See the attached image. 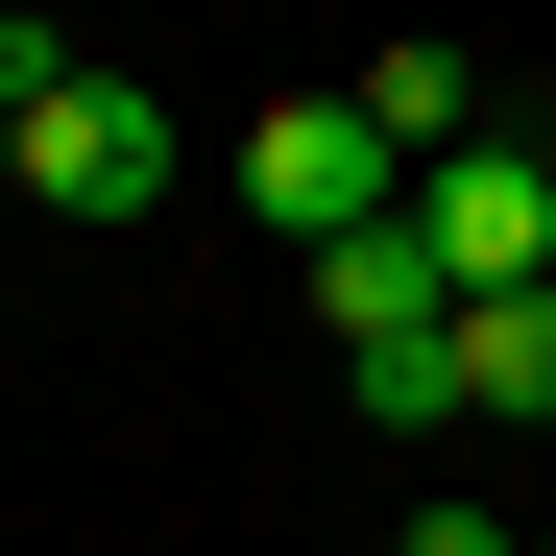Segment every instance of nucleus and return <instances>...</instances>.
Returning <instances> with one entry per match:
<instances>
[{
  "instance_id": "1",
  "label": "nucleus",
  "mask_w": 556,
  "mask_h": 556,
  "mask_svg": "<svg viewBox=\"0 0 556 556\" xmlns=\"http://www.w3.org/2000/svg\"><path fill=\"white\" fill-rule=\"evenodd\" d=\"M412 242H435L459 315H484V291H556V146H532V122L435 146V169H412Z\"/></svg>"
},
{
  "instance_id": "2",
  "label": "nucleus",
  "mask_w": 556,
  "mask_h": 556,
  "mask_svg": "<svg viewBox=\"0 0 556 556\" xmlns=\"http://www.w3.org/2000/svg\"><path fill=\"white\" fill-rule=\"evenodd\" d=\"M218 169H242V218H266V242H363V218H412V169L363 146V98H266Z\"/></svg>"
},
{
  "instance_id": "3",
  "label": "nucleus",
  "mask_w": 556,
  "mask_h": 556,
  "mask_svg": "<svg viewBox=\"0 0 556 556\" xmlns=\"http://www.w3.org/2000/svg\"><path fill=\"white\" fill-rule=\"evenodd\" d=\"M169 169H194V146H169V98H146V73H73V98H25V194H49V218H98V242H122Z\"/></svg>"
},
{
  "instance_id": "4",
  "label": "nucleus",
  "mask_w": 556,
  "mask_h": 556,
  "mask_svg": "<svg viewBox=\"0 0 556 556\" xmlns=\"http://www.w3.org/2000/svg\"><path fill=\"white\" fill-rule=\"evenodd\" d=\"M315 315H339V363H363V339H435L459 291H435V242H412V218H363V242H315Z\"/></svg>"
},
{
  "instance_id": "5",
  "label": "nucleus",
  "mask_w": 556,
  "mask_h": 556,
  "mask_svg": "<svg viewBox=\"0 0 556 556\" xmlns=\"http://www.w3.org/2000/svg\"><path fill=\"white\" fill-rule=\"evenodd\" d=\"M339 98H363V146H388V169H435V146H484V73H459V49H363Z\"/></svg>"
},
{
  "instance_id": "6",
  "label": "nucleus",
  "mask_w": 556,
  "mask_h": 556,
  "mask_svg": "<svg viewBox=\"0 0 556 556\" xmlns=\"http://www.w3.org/2000/svg\"><path fill=\"white\" fill-rule=\"evenodd\" d=\"M459 412H484V435H556V291H484V315H459Z\"/></svg>"
},
{
  "instance_id": "7",
  "label": "nucleus",
  "mask_w": 556,
  "mask_h": 556,
  "mask_svg": "<svg viewBox=\"0 0 556 556\" xmlns=\"http://www.w3.org/2000/svg\"><path fill=\"white\" fill-rule=\"evenodd\" d=\"M339 412H363V435H459V315H435V339H363Z\"/></svg>"
},
{
  "instance_id": "8",
  "label": "nucleus",
  "mask_w": 556,
  "mask_h": 556,
  "mask_svg": "<svg viewBox=\"0 0 556 556\" xmlns=\"http://www.w3.org/2000/svg\"><path fill=\"white\" fill-rule=\"evenodd\" d=\"M73 73H98V49H73L49 0H0V122H25V98H73Z\"/></svg>"
},
{
  "instance_id": "9",
  "label": "nucleus",
  "mask_w": 556,
  "mask_h": 556,
  "mask_svg": "<svg viewBox=\"0 0 556 556\" xmlns=\"http://www.w3.org/2000/svg\"><path fill=\"white\" fill-rule=\"evenodd\" d=\"M388 556H532V532H508V508H412Z\"/></svg>"
},
{
  "instance_id": "10",
  "label": "nucleus",
  "mask_w": 556,
  "mask_h": 556,
  "mask_svg": "<svg viewBox=\"0 0 556 556\" xmlns=\"http://www.w3.org/2000/svg\"><path fill=\"white\" fill-rule=\"evenodd\" d=\"M0 194H25V122H0Z\"/></svg>"
},
{
  "instance_id": "11",
  "label": "nucleus",
  "mask_w": 556,
  "mask_h": 556,
  "mask_svg": "<svg viewBox=\"0 0 556 556\" xmlns=\"http://www.w3.org/2000/svg\"><path fill=\"white\" fill-rule=\"evenodd\" d=\"M532 556H556V532H532Z\"/></svg>"
}]
</instances>
